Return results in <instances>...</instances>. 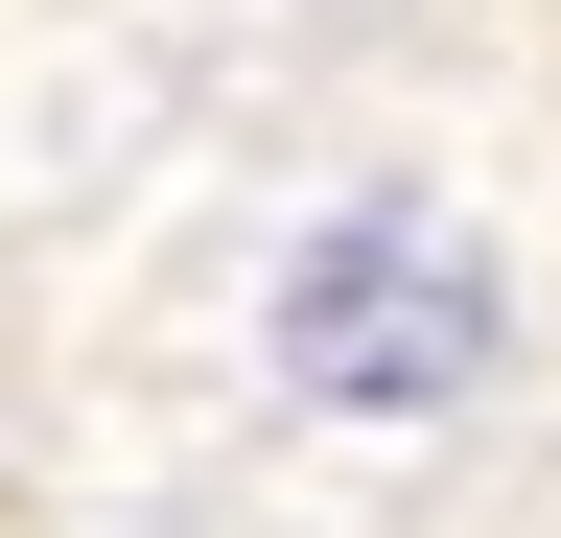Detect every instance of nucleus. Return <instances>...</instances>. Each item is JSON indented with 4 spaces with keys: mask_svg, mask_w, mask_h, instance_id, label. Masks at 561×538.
<instances>
[{
    "mask_svg": "<svg viewBox=\"0 0 561 538\" xmlns=\"http://www.w3.org/2000/svg\"><path fill=\"white\" fill-rule=\"evenodd\" d=\"M257 352H280V398H328V422H445V398H491V352H515V282H491V234H468V211L351 187V211L280 234Z\"/></svg>",
    "mask_w": 561,
    "mask_h": 538,
    "instance_id": "nucleus-1",
    "label": "nucleus"
}]
</instances>
